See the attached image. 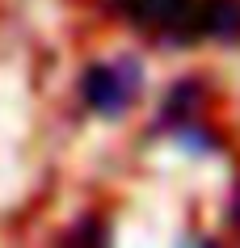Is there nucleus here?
Here are the masks:
<instances>
[{"mask_svg": "<svg viewBox=\"0 0 240 248\" xmlns=\"http://www.w3.org/2000/svg\"><path fill=\"white\" fill-rule=\"evenodd\" d=\"M139 89H144V63H139L135 55H118V59L89 63L84 76H80L84 105H89L97 118H122L135 101H139Z\"/></svg>", "mask_w": 240, "mask_h": 248, "instance_id": "nucleus-1", "label": "nucleus"}, {"mask_svg": "<svg viewBox=\"0 0 240 248\" xmlns=\"http://www.w3.org/2000/svg\"><path fill=\"white\" fill-rule=\"evenodd\" d=\"M118 9L135 30H147L160 42L186 46L202 38V0H118Z\"/></svg>", "mask_w": 240, "mask_h": 248, "instance_id": "nucleus-2", "label": "nucleus"}, {"mask_svg": "<svg viewBox=\"0 0 240 248\" xmlns=\"http://www.w3.org/2000/svg\"><path fill=\"white\" fill-rule=\"evenodd\" d=\"M202 38L240 42V0H202Z\"/></svg>", "mask_w": 240, "mask_h": 248, "instance_id": "nucleus-3", "label": "nucleus"}]
</instances>
